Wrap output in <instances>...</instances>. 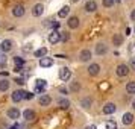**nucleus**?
Returning a JSON list of instances; mask_svg holds the SVG:
<instances>
[{
	"mask_svg": "<svg viewBox=\"0 0 135 129\" xmlns=\"http://www.w3.org/2000/svg\"><path fill=\"white\" fill-rule=\"evenodd\" d=\"M129 71H131V68H129V65H126V64H118V65H117V68H115L117 76H120V78L128 76Z\"/></svg>",
	"mask_w": 135,
	"mask_h": 129,
	"instance_id": "f257e3e1",
	"label": "nucleus"
},
{
	"mask_svg": "<svg viewBox=\"0 0 135 129\" xmlns=\"http://www.w3.org/2000/svg\"><path fill=\"white\" fill-rule=\"evenodd\" d=\"M70 78H71V71H70V68L62 67L61 70H59V79H61L62 82H67V80H70Z\"/></svg>",
	"mask_w": 135,
	"mask_h": 129,
	"instance_id": "f03ea898",
	"label": "nucleus"
},
{
	"mask_svg": "<svg viewBox=\"0 0 135 129\" xmlns=\"http://www.w3.org/2000/svg\"><path fill=\"white\" fill-rule=\"evenodd\" d=\"M59 41H61V32H58V31L50 32L49 34V43L56 44V43H59Z\"/></svg>",
	"mask_w": 135,
	"mask_h": 129,
	"instance_id": "7ed1b4c3",
	"label": "nucleus"
},
{
	"mask_svg": "<svg viewBox=\"0 0 135 129\" xmlns=\"http://www.w3.org/2000/svg\"><path fill=\"white\" fill-rule=\"evenodd\" d=\"M46 85H47V82L44 79H37L35 80V93H44Z\"/></svg>",
	"mask_w": 135,
	"mask_h": 129,
	"instance_id": "20e7f679",
	"label": "nucleus"
},
{
	"mask_svg": "<svg viewBox=\"0 0 135 129\" xmlns=\"http://www.w3.org/2000/svg\"><path fill=\"white\" fill-rule=\"evenodd\" d=\"M96 53H97L99 56H103L108 53V46L105 43H99L97 46H96Z\"/></svg>",
	"mask_w": 135,
	"mask_h": 129,
	"instance_id": "39448f33",
	"label": "nucleus"
},
{
	"mask_svg": "<svg viewBox=\"0 0 135 129\" xmlns=\"http://www.w3.org/2000/svg\"><path fill=\"white\" fill-rule=\"evenodd\" d=\"M132 122H134V114H132V112H124L123 117H122V123L124 126H129Z\"/></svg>",
	"mask_w": 135,
	"mask_h": 129,
	"instance_id": "423d86ee",
	"label": "nucleus"
},
{
	"mask_svg": "<svg viewBox=\"0 0 135 129\" xmlns=\"http://www.w3.org/2000/svg\"><path fill=\"white\" fill-rule=\"evenodd\" d=\"M79 59H80L82 62L90 61V59H91V50H90V49H84V50L79 53Z\"/></svg>",
	"mask_w": 135,
	"mask_h": 129,
	"instance_id": "0eeeda50",
	"label": "nucleus"
},
{
	"mask_svg": "<svg viewBox=\"0 0 135 129\" xmlns=\"http://www.w3.org/2000/svg\"><path fill=\"white\" fill-rule=\"evenodd\" d=\"M43 12H44V6L41 3H37L35 6L32 8V15L33 17H40V15H43Z\"/></svg>",
	"mask_w": 135,
	"mask_h": 129,
	"instance_id": "6e6552de",
	"label": "nucleus"
},
{
	"mask_svg": "<svg viewBox=\"0 0 135 129\" xmlns=\"http://www.w3.org/2000/svg\"><path fill=\"white\" fill-rule=\"evenodd\" d=\"M25 12H26V9H25L23 5H17V6L12 9V15H14V17H23Z\"/></svg>",
	"mask_w": 135,
	"mask_h": 129,
	"instance_id": "1a4fd4ad",
	"label": "nucleus"
},
{
	"mask_svg": "<svg viewBox=\"0 0 135 129\" xmlns=\"http://www.w3.org/2000/svg\"><path fill=\"white\" fill-rule=\"evenodd\" d=\"M115 109H117L115 105L112 103V102H108V103L103 106V109H102V111H103V114H114Z\"/></svg>",
	"mask_w": 135,
	"mask_h": 129,
	"instance_id": "9d476101",
	"label": "nucleus"
},
{
	"mask_svg": "<svg viewBox=\"0 0 135 129\" xmlns=\"http://www.w3.org/2000/svg\"><path fill=\"white\" fill-rule=\"evenodd\" d=\"M11 49H12V41L11 40H3L0 43V50L2 52H9Z\"/></svg>",
	"mask_w": 135,
	"mask_h": 129,
	"instance_id": "9b49d317",
	"label": "nucleus"
},
{
	"mask_svg": "<svg viewBox=\"0 0 135 129\" xmlns=\"http://www.w3.org/2000/svg\"><path fill=\"white\" fill-rule=\"evenodd\" d=\"M99 73H100V65H99V64L94 62V64H91V65L88 67V74H90V76H97Z\"/></svg>",
	"mask_w": 135,
	"mask_h": 129,
	"instance_id": "f8f14e48",
	"label": "nucleus"
},
{
	"mask_svg": "<svg viewBox=\"0 0 135 129\" xmlns=\"http://www.w3.org/2000/svg\"><path fill=\"white\" fill-rule=\"evenodd\" d=\"M40 65H41L43 68H49V67L53 65V59H52V58H47V56H44V58L40 59Z\"/></svg>",
	"mask_w": 135,
	"mask_h": 129,
	"instance_id": "ddd939ff",
	"label": "nucleus"
},
{
	"mask_svg": "<svg viewBox=\"0 0 135 129\" xmlns=\"http://www.w3.org/2000/svg\"><path fill=\"white\" fill-rule=\"evenodd\" d=\"M38 102H40V105H41V106H49V105L52 103V97H50L49 94H43V96L40 97V100H38Z\"/></svg>",
	"mask_w": 135,
	"mask_h": 129,
	"instance_id": "4468645a",
	"label": "nucleus"
},
{
	"mask_svg": "<svg viewBox=\"0 0 135 129\" xmlns=\"http://www.w3.org/2000/svg\"><path fill=\"white\" fill-rule=\"evenodd\" d=\"M96 9H97V3L94 0H88L86 5H85V11L86 12H94Z\"/></svg>",
	"mask_w": 135,
	"mask_h": 129,
	"instance_id": "2eb2a0df",
	"label": "nucleus"
},
{
	"mask_svg": "<svg viewBox=\"0 0 135 129\" xmlns=\"http://www.w3.org/2000/svg\"><path fill=\"white\" fill-rule=\"evenodd\" d=\"M67 25L70 29H78V26H79V18L78 17H70L67 21Z\"/></svg>",
	"mask_w": 135,
	"mask_h": 129,
	"instance_id": "dca6fc26",
	"label": "nucleus"
},
{
	"mask_svg": "<svg viewBox=\"0 0 135 129\" xmlns=\"http://www.w3.org/2000/svg\"><path fill=\"white\" fill-rule=\"evenodd\" d=\"M8 117H9V118H12V120H17V118H18L20 117V111L17 109V108H11V109H8Z\"/></svg>",
	"mask_w": 135,
	"mask_h": 129,
	"instance_id": "f3484780",
	"label": "nucleus"
},
{
	"mask_svg": "<svg viewBox=\"0 0 135 129\" xmlns=\"http://www.w3.org/2000/svg\"><path fill=\"white\" fill-rule=\"evenodd\" d=\"M23 117H25V120H27V122H32V120L35 118V111L33 109H25Z\"/></svg>",
	"mask_w": 135,
	"mask_h": 129,
	"instance_id": "a211bd4d",
	"label": "nucleus"
},
{
	"mask_svg": "<svg viewBox=\"0 0 135 129\" xmlns=\"http://www.w3.org/2000/svg\"><path fill=\"white\" fill-rule=\"evenodd\" d=\"M11 99H12V102H20L21 99H23V91H20V90H15V91H12V94H11Z\"/></svg>",
	"mask_w": 135,
	"mask_h": 129,
	"instance_id": "6ab92c4d",
	"label": "nucleus"
},
{
	"mask_svg": "<svg viewBox=\"0 0 135 129\" xmlns=\"http://www.w3.org/2000/svg\"><path fill=\"white\" fill-rule=\"evenodd\" d=\"M47 52H49L47 47H41V49L35 50V52H33V55H35V58H40V59H41V58H44V56L47 55Z\"/></svg>",
	"mask_w": 135,
	"mask_h": 129,
	"instance_id": "aec40b11",
	"label": "nucleus"
},
{
	"mask_svg": "<svg viewBox=\"0 0 135 129\" xmlns=\"http://www.w3.org/2000/svg\"><path fill=\"white\" fill-rule=\"evenodd\" d=\"M68 14H70V6H62L59 9V12H58V17L59 18H65Z\"/></svg>",
	"mask_w": 135,
	"mask_h": 129,
	"instance_id": "412c9836",
	"label": "nucleus"
},
{
	"mask_svg": "<svg viewBox=\"0 0 135 129\" xmlns=\"http://www.w3.org/2000/svg\"><path fill=\"white\" fill-rule=\"evenodd\" d=\"M123 43V35L122 34H114V37H112V44L114 46H122Z\"/></svg>",
	"mask_w": 135,
	"mask_h": 129,
	"instance_id": "4be33fe9",
	"label": "nucleus"
},
{
	"mask_svg": "<svg viewBox=\"0 0 135 129\" xmlns=\"http://www.w3.org/2000/svg\"><path fill=\"white\" fill-rule=\"evenodd\" d=\"M58 105L61 106L62 109H67L68 106H70V100H68V99H65V97H62V99H59V100H58Z\"/></svg>",
	"mask_w": 135,
	"mask_h": 129,
	"instance_id": "5701e85b",
	"label": "nucleus"
},
{
	"mask_svg": "<svg viewBox=\"0 0 135 129\" xmlns=\"http://www.w3.org/2000/svg\"><path fill=\"white\" fill-rule=\"evenodd\" d=\"M14 64H15V67H23V65H25V58L15 56V58H14Z\"/></svg>",
	"mask_w": 135,
	"mask_h": 129,
	"instance_id": "b1692460",
	"label": "nucleus"
},
{
	"mask_svg": "<svg viewBox=\"0 0 135 129\" xmlns=\"http://www.w3.org/2000/svg\"><path fill=\"white\" fill-rule=\"evenodd\" d=\"M126 91H128L129 94H135V80L129 82L128 85H126Z\"/></svg>",
	"mask_w": 135,
	"mask_h": 129,
	"instance_id": "393cba45",
	"label": "nucleus"
},
{
	"mask_svg": "<svg viewBox=\"0 0 135 129\" xmlns=\"http://www.w3.org/2000/svg\"><path fill=\"white\" fill-rule=\"evenodd\" d=\"M8 88H9V80L2 79L0 80V91H6Z\"/></svg>",
	"mask_w": 135,
	"mask_h": 129,
	"instance_id": "a878e982",
	"label": "nucleus"
},
{
	"mask_svg": "<svg viewBox=\"0 0 135 129\" xmlns=\"http://www.w3.org/2000/svg\"><path fill=\"white\" fill-rule=\"evenodd\" d=\"M80 105H82V108H90L91 106V99L90 97H85L80 100Z\"/></svg>",
	"mask_w": 135,
	"mask_h": 129,
	"instance_id": "bb28decb",
	"label": "nucleus"
},
{
	"mask_svg": "<svg viewBox=\"0 0 135 129\" xmlns=\"http://www.w3.org/2000/svg\"><path fill=\"white\" fill-rule=\"evenodd\" d=\"M106 129H117V123L114 120H108L106 122Z\"/></svg>",
	"mask_w": 135,
	"mask_h": 129,
	"instance_id": "cd10ccee",
	"label": "nucleus"
},
{
	"mask_svg": "<svg viewBox=\"0 0 135 129\" xmlns=\"http://www.w3.org/2000/svg\"><path fill=\"white\" fill-rule=\"evenodd\" d=\"M79 88H80V85L78 82H73V84L70 85V90H71V91H79Z\"/></svg>",
	"mask_w": 135,
	"mask_h": 129,
	"instance_id": "c85d7f7f",
	"label": "nucleus"
},
{
	"mask_svg": "<svg viewBox=\"0 0 135 129\" xmlns=\"http://www.w3.org/2000/svg\"><path fill=\"white\" fill-rule=\"evenodd\" d=\"M68 38H70V35H68L67 32H61V40L62 41H68Z\"/></svg>",
	"mask_w": 135,
	"mask_h": 129,
	"instance_id": "c756f323",
	"label": "nucleus"
},
{
	"mask_svg": "<svg viewBox=\"0 0 135 129\" xmlns=\"http://www.w3.org/2000/svg\"><path fill=\"white\" fill-rule=\"evenodd\" d=\"M112 5H114V3H112V0H103V6L105 8H111Z\"/></svg>",
	"mask_w": 135,
	"mask_h": 129,
	"instance_id": "7c9ffc66",
	"label": "nucleus"
},
{
	"mask_svg": "<svg viewBox=\"0 0 135 129\" xmlns=\"http://www.w3.org/2000/svg\"><path fill=\"white\" fill-rule=\"evenodd\" d=\"M23 97L25 99H32L33 94H32V93H27V91H23Z\"/></svg>",
	"mask_w": 135,
	"mask_h": 129,
	"instance_id": "2f4dec72",
	"label": "nucleus"
},
{
	"mask_svg": "<svg viewBox=\"0 0 135 129\" xmlns=\"http://www.w3.org/2000/svg\"><path fill=\"white\" fill-rule=\"evenodd\" d=\"M5 62H6V56L2 53V55H0V65H5Z\"/></svg>",
	"mask_w": 135,
	"mask_h": 129,
	"instance_id": "473e14b6",
	"label": "nucleus"
},
{
	"mask_svg": "<svg viewBox=\"0 0 135 129\" xmlns=\"http://www.w3.org/2000/svg\"><path fill=\"white\" fill-rule=\"evenodd\" d=\"M14 82H17L18 85H23V84H25V79H23V78H17V79H14Z\"/></svg>",
	"mask_w": 135,
	"mask_h": 129,
	"instance_id": "72a5a7b5",
	"label": "nucleus"
},
{
	"mask_svg": "<svg viewBox=\"0 0 135 129\" xmlns=\"http://www.w3.org/2000/svg\"><path fill=\"white\" fill-rule=\"evenodd\" d=\"M49 25L52 26L53 29H58V27H59V23H58V21H55V23H49Z\"/></svg>",
	"mask_w": 135,
	"mask_h": 129,
	"instance_id": "f704fd0d",
	"label": "nucleus"
},
{
	"mask_svg": "<svg viewBox=\"0 0 135 129\" xmlns=\"http://www.w3.org/2000/svg\"><path fill=\"white\" fill-rule=\"evenodd\" d=\"M59 93H62V94H67V88H64V87H59Z\"/></svg>",
	"mask_w": 135,
	"mask_h": 129,
	"instance_id": "c9c22d12",
	"label": "nucleus"
},
{
	"mask_svg": "<svg viewBox=\"0 0 135 129\" xmlns=\"http://www.w3.org/2000/svg\"><path fill=\"white\" fill-rule=\"evenodd\" d=\"M131 20L135 21V9H132V12H131Z\"/></svg>",
	"mask_w": 135,
	"mask_h": 129,
	"instance_id": "e433bc0d",
	"label": "nucleus"
},
{
	"mask_svg": "<svg viewBox=\"0 0 135 129\" xmlns=\"http://www.w3.org/2000/svg\"><path fill=\"white\" fill-rule=\"evenodd\" d=\"M85 129H97V126H96V125H88Z\"/></svg>",
	"mask_w": 135,
	"mask_h": 129,
	"instance_id": "4c0bfd02",
	"label": "nucleus"
},
{
	"mask_svg": "<svg viewBox=\"0 0 135 129\" xmlns=\"http://www.w3.org/2000/svg\"><path fill=\"white\" fill-rule=\"evenodd\" d=\"M131 67L135 70V58H132V59H131Z\"/></svg>",
	"mask_w": 135,
	"mask_h": 129,
	"instance_id": "58836bf2",
	"label": "nucleus"
},
{
	"mask_svg": "<svg viewBox=\"0 0 135 129\" xmlns=\"http://www.w3.org/2000/svg\"><path fill=\"white\" fill-rule=\"evenodd\" d=\"M108 88V84H100V90H106Z\"/></svg>",
	"mask_w": 135,
	"mask_h": 129,
	"instance_id": "ea45409f",
	"label": "nucleus"
},
{
	"mask_svg": "<svg viewBox=\"0 0 135 129\" xmlns=\"http://www.w3.org/2000/svg\"><path fill=\"white\" fill-rule=\"evenodd\" d=\"M21 70H23V67H15V68H14V71H17V73L21 71Z\"/></svg>",
	"mask_w": 135,
	"mask_h": 129,
	"instance_id": "a19ab883",
	"label": "nucleus"
},
{
	"mask_svg": "<svg viewBox=\"0 0 135 129\" xmlns=\"http://www.w3.org/2000/svg\"><path fill=\"white\" fill-rule=\"evenodd\" d=\"M18 128H21V126H11L9 129H18Z\"/></svg>",
	"mask_w": 135,
	"mask_h": 129,
	"instance_id": "79ce46f5",
	"label": "nucleus"
},
{
	"mask_svg": "<svg viewBox=\"0 0 135 129\" xmlns=\"http://www.w3.org/2000/svg\"><path fill=\"white\" fill-rule=\"evenodd\" d=\"M118 2H120V0H112V3H118Z\"/></svg>",
	"mask_w": 135,
	"mask_h": 129,
	"instance_id": "37998d69",
	"label": "nucleus"
},
{
	"mask_svg": "<svg viewBox=\"0 0 135 129\" xmlns=\"http://www.w3.org/2000/svg\"><path fill=\"white\" fill-rule=\"evenodd\" d=\"M132 108H134V109H135V100H134V103H132Z\"/></svg>",
	"mask_w": 135,
	"mask_h": 129,
	"instance_id": "c03bdc74",
	"label": "nucleus"
},
{
	"mask_svg": "<svg viewBox=\"0 0 135 129\" xmlns=\"http://www.w3.org/2000/svg\"><path fill=\"white\" fill-rule=\"evenodd\" d=\"M71 2H74V3H76V2H79V0H71Z\"/></svg>",
	"mask_w": 135,
	"mask_h": 129,
	"instance_id": "a18cd8bd",
	"label": "nucleus"
}]
</instances>
